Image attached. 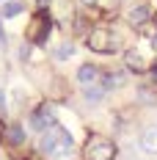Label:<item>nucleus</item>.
Here are the masks:
<instances>
[{"instance_id":"2","label":"nucleus","mask_w":157,"mask_h":160,"mask_svg":"<svg viewBox=\"0 0 157 160\" xmlns=\"http://www.w3.org/2000/svg\"><path fill=\"white\" fill-rule=\"evenodd\" d=\"M88 47L94 52H116L119 50V36L108 28H94L88 33Z\"/></svg>"},{"instance_id":"4","label":"nucleus","mask_w":157,"mask_h":160,"mask_svg":"<svg viewBox=\"0 0 157 160\" xmlns=\"http://www.w3.org/2000/svg\"><path fill=\"white\" fill-rule=\"evenodd\" d=\"M55 124V113H52V108L50 105H44V108H36V111L31 113V127L33 130H50Z\"/></svg>"},{"instance_id":"10","label":"nucleus","mask_w":157,"mask_h":160,"mask_svg":"<svg viewBox=\"0 0 157 160\" xmlns=\"http://www.w3.org/2000/svg\"><path fill=\"white\" fill-rule=\"evenodd\" d=\"M119 86H124V72H113V75H105L102 78V88L108 91V88H119Z\"/></svg>"},{"instance_id":"3","label":"nucleus","mask_w":157,"mask_h":160,"mask_svg":"<svg viewBox=\"0 0 157 160\" xmlns=\"http://www.w3.org/2000/svg\"><path fill=\"white\" fill-rule=\"evenodd\" d=\"M83 155H86V160H113L116 158V146H113V141H108V138L94 135V138H88Z\"/></svg>"},{"instance_id":"14","label":"nucleus","mask_w":157,"mask_h":160,"mask_svg":"<svg viewBox=\"0 0 157 160\" xmlns=\"http://www.w3.org/2000/svg\"><path fill=\"white\" fill-rule=\"evenodd\" d=\"M72 52H75V47H72V44H61V47L55 50V58H58V61H66Z\"/></svg>"},{"instance_id":"16","label":"nucleus","mask_w":157,"mask_h":160,"mask_svg":"<svg viewBox=\"0 0 157 160\" xmlns=\"http://www.w3.org/2000/svg\"><path fill=\"white\" fill-rule=\"evenodd\" d=\"M83 6H96V0H80Z\"/></svg>"},{"instance_id":"8","label":"nucleus","mask_w":157,"mask_h":160,"mask_svg":"<svg viewBox=\"0 0 157 160\" xmlns=\"http://www.w3.org/2000/svg\"><path fill=\"white\" fill-rule=\"evenodd\" d=\"M96 78H99V69H96V66H91V64H83V66L77 69V80L83 83V86H91Z\"/></svg>"},{"instance_id":"12","label":"nucleus","mask_w":157,"mask_h":160,"mask_svg":"<svg viewBox=\"0 0 157 160\" xmlns=\"http://www.w3.org/2000/svg\"><path fill=\"white\" fill-rule=\"evenodd\" d=\"M22 8H25V6H22L19 0H6V6H3V17H6V19H8V17H17V14H22Z\"/></svg>"},{"instance_id":"9","label":"nucleus","mask_w":157,"mask_h":160,"mask_svg":"<svg viewBox=\"0 0 157 160\" xmlns=\"http://www.w3.org/2000/svg\"><path fill=\"white\" fill-rule=\"evenodd\" d=\"M124 61H127V66H130L132 72H143V69H146V61H143V55L138 50H127Z\"/></svg>"},{"instance_id":"6","label":"nucleus","mask_w":157,"mask_h":160,"mask_svg":"<svg viewBox=\"0 0 157 160\" xmlns=\"http://www.w3.org/2000/svg\"><path fill=\"white\" fill-rule=\"evenodd\" d=\"M141 149L149 155H157V127H149L141 132Z\"/></svg>"},{"instance_id":"7","label":"nucleus","mask_w":157,"mask_h":160,"mask_svg":"<svg viewBox=\"0 0 157 160\" xmlns=\"http://www.w3.org/2000/svg\"><path fill=\"white\" fill-rule=\"evenodd\" d=\"M127 19H130V25H143L146 19H149V6L146 3H138V6H132L130 8V14H127Z\"/></svg>"},{"instance_id":"1","label":"nucleus","mask_w":157,"mask_h":160,"mask_svg":"<svg viewBox=\"0 0 157 160\" xmlns=\"http://www.w3.org/2000/svg\"><path fill=\"white\" fill-rule=\"evenodd\" d=\"M42 152L47 155L50 160H63L72 155V149H75V138L66 132L63 127L58 124H52L50 130H44V135H42Z\"/></svg>"},{"instance_id":"11","label":"nucleus","mask_w":157,"mask_h":160,"mask_svg":"<svg viewBox=\"0 0 157 160\" xmlns=\"http://www.w3.org/2000/svg\"><path fill=\"white\" fill-rule=\"evenodd\" d=\"M6 138H8V144H22L25 141V130L19 127V124H11V127L6 130Z\"/></svg>"},{"instance_id":"17","label":"nucleus","mask_w":157,"mask_h":160,"mask_svg":"<svg viewBox=\"0 0 157 160\" xmlns=\"http://www.w3.org/2000/svg\"><path fill=\"white\" fill-rule=\"evenodd\" d=\"M3 42H6V33H3V28H0V44H3Z\"/></svg>"},{"instance_id":"13","label":"nucleus","mask_w":157,"mask_h":160,"mask_svg":"<svg viewBox=\"0 0 157 160\" xmlns=\"http://www.w3.org/2000/svg\"><path fill=\"white\" fill-rule=\"evenodd\" d=\"M102 94H105L102 86H99V88H96V86H86V99H88V102H99Z\"/></svg>"},{"instance_id":"15","label":"nucleus","mask_w":157,"mask_h":160,"mask_svg":"<svg viewBox=\"0 0 157 160\" xmlns=\"http://www.w3.org/2000/svg\"><path fill=\"white\" fill-rule=\"evenodd\" d=\"M141 99H143V102H157V97L152 94L149 88H141Z\"/></svg>"},{"instance_id":"5","label":"nucleus","mask_w":157,"mask_h":160,"mask_svg":"<svg viewBox=\"0 0 157 160\" xmlns=\"http://www.w3.org/2000/svg\"><path fill=\"white\" fill-rule=\"evenodd\" d=\"M47 33H50V19H47L44 14L33 17L31 28H28V39H31V42H36V44H42V42L47 39Z\"/></svg>"}]
</instances>
